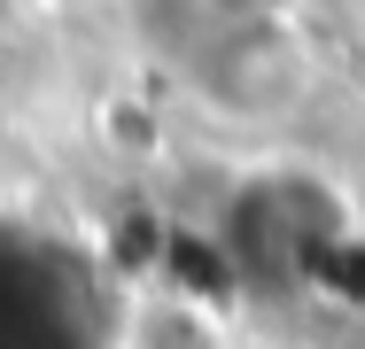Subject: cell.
Masks as SVG:
<instances>
[{
  "label": "cell",
  "mask_w": 365,
  "mask_h": 349,
  "mask_svg": "<svg viewBox=\"0 0 365 349\" xmlns=\"http://www.w3.org/2000/svg\"><path fill=\"white\" fill-rule=\"evenodd\" d=\"M117 349H233V326H225L218 303H202L195 287L155 279V287H140V295L125 303Z\"/></svg>",
  "instance_id": "obj_1"
}]
</instances>
